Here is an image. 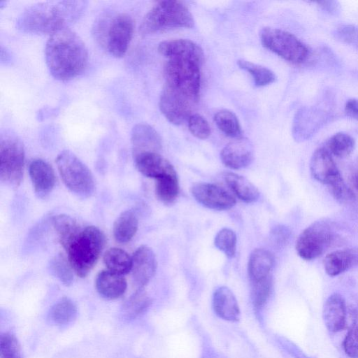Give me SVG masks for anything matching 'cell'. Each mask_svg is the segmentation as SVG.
I'll list each match as a JSON object with an SVG mask.
<instances>
[{"label":"cell","mask_w":358,"mask_h":358,"mask_svg":"<svg viewBox=\"0 0 358 358\" xmlns=\"http://www.w3.org/2000/svg\"><path fill=\"white\" fill-rule=\"evenodd\" d=\"M0 353L1 358H22L20 344L14 334L9 332L1 334Z\"/></svg>","instance_id":"cell-38"},{"label":"cell","mask_w":358,"mask_h":358,"mask_svg":"<svg viewBox=\"0 0 358 358\" xmlns=\"http://www.w3.org/2000/svg\"><path fill=\"white\" fill-rule=\"evenodd\" d=\"M52 222L57 234L59 241L64 249L69 245L83 229L74 218L64 214L54 216Z\"/></svg>","instance_id":"cell-26"},{"label":"cell","mask_w":358,"mask_h":358,"mask_svg":"<svg viewBox=\"0 0 358 358\" xmlns=\"http://www.w3.org/2000/svg\"><path fill=\"white\" fill-rule=\"evenodd\" d=\"M336 231L330 222L316 221L307 227L299 236L296 250L305 260L321 256L336 239Z\"/></svg>","instance_id":"cell-9"},{"label":"cell","mask_w":358,"mask_h":358,"mask_svg":"<svg viewBox=\"0 0 358 358\" xmlns=\"http://www.w3.org/2000/svg\"><path fill=\"white\" fill-rule=\"evenodd\" d=\"M358 301V300H357Z\"/></svg>","instance_id":"cell-47"},{"label":"cell","mask_w":358,"mask_h":358,"mask_svg":"<svg viewBox=\"0 0 358 358\" xmlns=\"http://www.w3.org/2000/svg\"><path fill=\"white\" fill-rule=\"evenodd\" d=\"M322 316L329 331L335 333L345 328L347 308L345 299L340 294L334 293L327 299L323 306Z\"/></svg>","instance_id":"cell-19"},{"label":"cell","mask_w":358,"mask_h":358,"mask_svg":"<svg viewBox=\"0 0 358 358\" xmlns=\"http://www.w3.org/2000/svg\"><path fill=\"white\" fill-rule=\"evenodd\" d=\"M85 1H48L34 3L19 15L16 27L31 34H52L69 28L83 14Z\"/></svg>","instance_id":"cell-1"},{"label":"cell","mask_w":358,"mask_h":358,"mask_svg":"<svg viewBox=\"0 0 358 358\" xmlns=\"http://www.w3.org/2000/svg\"><path fill=\"white\" fill-rule=\"evenodd\" d=\"M95 285L98 293L107 299L120 297L124 294L127 287V281L122 275L108 270L99 273Z\"/></svg>","instance_id":"cell-22"},{"label":"cell","mask_w":358,"mask_h":358,"mask_svg":"<svg viewBox=\"0 0 358 358\" xmlns=\"http://www.w3.org/2000/svg\"><path fill=\"white\" fill-rule=\"evenodd\" d=\"M214 120L219 129L227 136L241 138V127L233 112L226 109L221 110L215 115Z\"/></svg>","instance_id":"cell-32"},{"label":"cell","mask_w":358,"mask_h":358,"mask_svg":"<svg viewBox=\"0 0 358 358\" xmlns=\"http://www.w3.org/2000/svg\"><path fill=\"white\" fill-rule=\"evenodd\" d=\"M94 34L115 57H124L134 33V20L127 13L102 15L95 22Z\"/></svg>","instance_id":"cell-5"},{"label":"cell","mask_w":358,"mask_h":358,"mask_svg":"<svg viewBox=\"0 0 358 358\" xmlns=\"http://www.w3.org/2000/svg\"><path fill=\"white\" fill-rule=\"evenodd\" d=\"M103 262L108 271L124 275L131 271L132 257L121 248H112L105 252Z\"/></svg>","instance_id":"cell-28"},{"label":"cell","mask_w":358,"mask_h":358,"mask_svg":"<svg viewBox=\"0 0 358 358\" xmlns=\"http://www.w3.org/2000/svg\"><path fill=\"white\" fill-rule=\"evenodd\" d=\"M345 110L348 116L358 120V99H349L346 102Z\"/></svg>","instance_id":"cell-43"},{"label":"cell","mask_w":358,"mask_h":358,"mask_svg":"<svg viewBox=\"0 0 358 358\" xmlns=\"http://www.w3.org/2000/svg\"><path fill=\"white\" fill-rule=\"evenodd\" d=\"M317 3L323 10L330 14H336L339 10V4L334 1H318Z\"/></svg>","instance_id":"cell-44"},{"label":"cell","mask_w":358,"mask_h":358,"mask_svg":"<svg viewBox=\"0 0 358 358\" xmlns=\"http://www.w3.org/2000/svg\"><path fill=\"white\" fill-rule=\"evenodd\" d=\"M180 192L177 174L169 175L156 180L155 194L165 204H171L177 199Z\"/></svg>","instance_id":"cell-30"},{"label":"cell","mask_w":358,"mask_h":358,"mask_svg":"<svg viewBox=\"0 0 358 358\" xmlns=\"http://www.w3.org/2000/svg\"><path fill=\"white\" fill-rule=\"evenodd\" d=\"M224 178L231 190L241 201L245 203H253L259 199L258 189L245 177L227 172Z\"/></svg>","instance_id":"cell-24"},{"label":"cell","mask_w":358,"mask_h":358,"mask_svg":"<svg viewBox=\"0 0 358 358\" xmlns=\"http://www.w3.org/2000/svg\"><path fill=\"white\" fill-rule=\"evenodd\" d=\"M106 245L104 234L96 227L88 226L65 249L73 272L86 277L96 264Z\"/></svg>","instance_id":"cell-3"},{"label":"cell","mask_w":358,"mask_h":358,"mask_svg":"<svg viewBox=\"0 0 358 358\" xmlns=\"http://www.w3.org/2000/svg\"><path fill=\"white\" fill-rule=\"evenodd\" d=\"M152 303L143 289H138L124 303L122 313L128 320H133L144 313Z\"/></svg>","instance_id":"cell-31"},{"label":"cell","mask_w":358,"mask_h":358,"mask_svg":"<svg viewBox=\"0 0 358 358\" xmlns=\"http://www.w3.org/2000/svg\"><path fill=\"white\" fill-rule=\"evenodd\" d=\"M259 36L266 48L289 62L303 63L309 55L308 47L294 35L286 31L264 27Z\"/></svg>","instance_id":"cell-8"},{"label":"cell","mask_w":358,"mask_h":358,"mask_svg":"<svg viewBox=\"0 0 358 358\" xmlns=\"http://www.w3.org/2000/svg\"><path fill=\"white\" fill-rule=\"evenodd\" d=\"M200 66L190 61L169 59L164 66L166 83L197 101L201 86Z\"/></svg>","instance_id":"cell-10"},{"label":"cell","mask_w":358,"mask_h":358,"mask_svg":"<svg viewBox=\"0 0 358 358\" xmlns=\"http://www.w3.org/2000/svg\"><path fill=\"white\" fill-rule=\"evenodd\" d=\"M77 314L76 304L70 299L64 297L51 308L48 318L56 325L64 326L73 322Z\"/></svg>","instance_id":"cell-29"},{"label":"cell","mask_w":358,"mask_h":358,"mask_svg":"<svg viewBox=\"0 0 358 358\" xmlns=\"http://www.w3.org/2000/svg\"><path fill=\"white\" fill-rule=\"evenodd\" d=\"M352 181L354 187L358 191V161L357 162L352 171Z\"/></svg>","instance_id":"cell-45"},{"label":"cell","mask_w":358,"mask_h":358,"mask_svg":"<svg viewBox=\"0 0 358 358\" xmlns=\"http://www.w3.org/2000/svg\"><path fill=\"white\" fill-rule=\"evenodd\" d=\"M24 149L20 138L10 131L0 136V178L11 186H18L23 177Z\"/></svg>","instance_id":"cell-7"},{"label":"cell","mask_w":358,"mask_h":358,"mask_svg":"<svg viewBox=\"0 0 358 358\" xmlns=\"http://www.w3.org/2000/svg\"><path fill=\"white\" fill-rule=\"evenodd\" d=\"M222 163L232 169L248 166L254 158L253 147L246 138H239L226 145L220 152Z\"/></svg>","instance_id":"cell-15"},{"label":"cell","mask_w":358,"mask_h":358,"mask_svg":"<svg viewBox=\"0 0 358 358\" xmlns=\"http://www.w3.org/2000/svg\"><path fill=\"white\" fill-rule=\"evenodd\" d=\"M157 267V259L152 250L141 245L132 256L131 273L134 282L138 289H143L155 275Z\"/></svg>","instance_id":"cell-14"},{"label":"cell","mask_w":358,"mask_h":358,"mask_svg":"<svg viewBox=\"0 0 358 358\" xmlns=\"http://www.w3.org/2000/svg\"><path fill=\"white\" fill-rule=\"evenodd\" d=\"M238 66L249 73L257 87H263L274 83L276 80L275 73L269 69L249 61H238Z\"/></svg>","instance_id":"cell-34"},{"label":"cell","mask_w":358,"mask_h":358,"mask_svg":"<svg viewBox=\"0 0 358 358\" xmlns=\"http://www.w3.org/2000/svg\"><path fill=\"white\" fill-rule=\"evenodd\" d=\"M10 59L9 52L3 48L1 45V62H8Z\"/></svg>","instance_id":"cell-46"},{"label":"cell","mask_w":358,"mask_h":358,"mask_svg":"<svg viewBox=\"0 0 358 358\" xmlns=\"http://www.w3.org/2000/svg\"><path fill=\"white\" fill-rule=\"evenodd\" d=\"M59 175L66 187L80 197L94 191V180L89 168L72 152L62 151L56 158Z\"/></svg>","instance_id":"cell-6"},{"label":"cell","mask_w":358,"mask_h":358,"mask_svg":"<svg viewBox=\"0 0 358 358\" xmlns=\"http://www.w3.org/2000/svg\"><path fill=\"white\" fill-rule=\"evenodd\" d=\"M138 226L136 213L131 210L122 212L113 224V236L117 241L125 243L135 236Z\"/></svg>","instance_id":"cell-25"},{"label":"cell","mask_w":358,"mask_h":358,"mask_svg":"<svg viewBox=\"0 0 358 358\" xmlns=\"http://www.w3.org/2000/svg\"><path fill=\"white\" fill-rule=\"evenodd\" d=\"M271 275L263 280L251 282V298L255 308L259 309L268 301L272 290Z\"/></svg>","instance_id":"cell-35"},{"label":"cell","mask_w":358,"mask_h":358,"mask_svg":"<svg viewBox=\"0 0 358 358\" xmlns=\"http://www.w3.org/2000/svg\"><path fill=\"white\" fill-rule=\"evenodd\" d=\"M197 101L165 83L159 98V109L171 123L180 125L192 115Z\"/></svg>","instance_id":"cell-11"},{"label":"cell","mask_w":358,"mask_h":358,"mask_svg":"<svg viewBox=\"0 0 358 358\" xmlns=\"http://www.w3.org/2000/svg\"><path fill=\"white\" fill-rule=\"evenodd\" d=\"M133 155L141 152H159L162 139L157 131L150 125L139 123L134 126L131 133Z\"/></svg>","instance_id":"cell-20"},{"label":"cell","mask_w":358,"mask_h":358,"mask_svg":"<svg viewBox=\"0 0 358 358\" xmlns=\"http://www.w3.org/2000/svg\"><path fill=\"white\" fill-rule=\"evenodd\" d=\"M188 128L191 134L199 139H206L211 132L207 120L199 114H192L188 119Z\"/></svg>","instance_id":"cell-39"},{"label":"cell","mask_w":358,"mask_h":358,"mask_svg":"<svg viewBox=\"0 0 358 358\" xmlns=\"http://www.w3.org/2000/svg\"><path fill=\"white\" fill-rule=\"evenodd\" d=\"M213 307L220 318L236 322L240 318V309L233 292L227 287L217 288L213 293Z\"/></svg>","instance_id":"cell-21"},{"label":"cell","mask_w":358,"mask_h":358,"mask_svg":"<svg viewBox=\"0 0 358 358\" xmlns=\"http://www.w3.org/2000/svg\"><path fill=\"white\" fill-rule=\"evenodd\" d=\"M45 57L50 74L57 80H71L81 74L88 63V51L83 39L69 28L49 37Z\"/></svg>","instance_id":"cell-2"},{"label":"cell","mask_w":358,"mask_h":358,"mask_svg":"<svg viewBox=\"0 0 358 358\" xmlns=\"http://www.w3.org/2000/svg\"><path fill=\"white\" fill-rule=\"evenodd\" d=\"M29 173L36 194L40 197L48 195L54 188L56 176L52 166L42 159L32 160Z\"/></svg>","instance_id":"cell-18"},{"label":"cell","mask_w":358,"mask_h":358,"mask_svg":"<svg viewBox=\"0 0 358 358\" xmlns=\"http://www.w3.org/2000/svg\"><path fill=\"white\" fill-rule=\"evenodd\" d=\"M158 52L169 59L193 62L201 66L204 54L202 48L188 39H172L161 42Z\"/></svg>","instance_id":"cell-13"},{"label":"cell","mask_w":358,"mask_h":358,"mask_svg":"<svg viewBox=\"0 0 358 358\" xmlns=\"http://www.w3.org/2000/svg\"><path fill=\"white\" fill-rule=\"evenodd\" d=\"M51 273L64 285L69 286L73 280V269L67 260L61 255H56L50 262Z\"/></svg>","instance_id":"cell-36"},{"label":"cell","mask_w":358,"mask_h":358,"mask_svg":"<svg viewBox=\"0 0 358 358\" xmlns=\"http://www.w3.org/2000/svg\"><path fill=\"white\" fill-rule=\"evenodd\" d=\"M310 170L316 180L328 186L342 177L332 155L325 148L315 150L310 159Z\"/></svg>","instance_id":"cell-17"},{"label":"cell","mask_w":358,"mask_h":358,"mask_svg":"<svg viewBox=\"0 0 358 358\" xmlns=\"http://www.w3.org/2000/svg\"><path fill=\"white\" fill-rule=\"evenodd\" d=\"M355 145L354 138L345 133H336L327 142V150L331 155L343 158L353 151Z\"/></svg>","instance_id":"cell-33"},{"label":"cell","mask_w":358,"mask_h":358,"mask_svg":"<svg viewBox=\"0 0 358 358\" xmlns=\"http://www.w3.org/2000/svg\"><path fill=\"white\" fill-rule=\"evenodd\" d=\"M334 198L341 203H348L355 199L353 192L348 187L342 177L329 185Z\"/></svg>","instance_id":"cell-40"},{"label":"cell","mask_w":358,"mask_h":358,"mask_svg":"<svg viewBox=\"0 0 358 358\" xmlns=\"http://www.w3.org/2000/svg\"><path fill=\"white\" fill-rule=\"evenodd\" d=\"M274 264L271 252L263 248L254 250L250 255L248 271L251 282L268 278Z\"/></svg>","instance_id":"cell-23"},{"label":"cell","mask_w":358,"mask_h":358,"mask_svg":"<svg viewBox=\"0 0 358 358\" xmlns=\"http://www.w3.org/2000/svg\"><path fill=\"white\" fill-rule=\"evenodd\" d=\"M192 194L199 203L213 210H225L236 204V199L231 194L212 183L194 184L192 187Z\"/></svg>","instance_id":"cell-12"},{"label":"cell","mask_w":358,"mask_h":358,"mask_svg":"<svg viewBox=\"0 0 358 358\" xmlns=\"http://www.w3.org/2000/svg\"><path fill=\"white\" fill-rule=\"evenodd\" d=\"M194 21L186 5L180 1L164 0L155 4L145 15L139 27L143 35L174 28H192Z\"/></svg>","instance_id":"cell-4"},{"label":"cell","mask_w":358,"mask_h":358,"mask_svg":"<svg viewBox=\"0 0 358 358\" xmlns=\"http://www.w3.org/2000/svg\"><path fill=\"white\" fill-rule=\"evenodd\" d=\"M336 36L343 42L358 46V27L352 24H344L336 30Z\"/></svg>","instance_id":"cell-42"},{"label":"cell","mask_w":358,"mask_h":358,"mask_svg":"<svg viewBox=\"0 0 358 358\" xmlns=\"http://www.w3.org/2000/svg\"><path fill=\"white\" fill-rule=\"evenodd\" d=\"M133 157L138 171L146 177L157 180L177 174L171 162L159 152H141L133 155Z\"/></svg>","instance_id":"cell-16"},{"label":"cell","mask_w":358,"mask_h":358,"mask_svg":"<svg viewBox=\"0 0 358 358\" xmlns=\"http://www.w3.org/2000/svg\"><path fill=\"white\" fill-rule=\"evenodd\" d=\"M354 261L355 256L351 251L338 250L327 255L323 264L329 275L336 276L350 268Z\"/></svg>","instance_id":"cell-27"},{"label":"cell","mask_w":358,"mask_h":358,"mask_svg":"<svg viewBox=\"0 0 358 358\" xmlns=\"http://www.w3.org/2000/svg\"><path fill=\"white\" fill-rule=\"evenodd\" d=\"M237 238L235 232L228 228L220 230L214 240L215 247L229 258H233L236 251Z\"/></svg>","instance_id":"cell-37"},{"label":"cell","mask_w":358,"mask_h":358,"mask_svg":"<svg viewBox=\"0 0 358 358\" xmlns=\"http://www.w3.org/2000/svg\"><path fill=\"white\" fill-rule=\"evenodd\" d=\"M343 347L350 358H358V325L353 326L347 333Z\"/></svg>","instance_id":"cell-41"}]
</instances>
